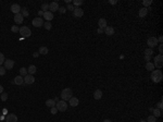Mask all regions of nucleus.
<instances>
[{
    "mask_svg": "<svg viewBox=\"0 0 163 122\" xmlns=\"http://www.w3.org/2000/svg\"><path fill=\"white\" fill-rule=\"evenodd\" d=\"M58 11H59L61 14H63L66 12V8L65 7H59V10H58Z\"/></svg>",
    "mask_w": 163,
    "mask_h": 122,
    "instance_id": "38",
    "label": "nucleus"
},
{
    "mask_svg": "<svg viewBox=\"0 0 163 122\" xmlns=\"http://www.w3.org/2000/svg\"><path fill=\"white\" fill-rule=\"evenodd\" d=\"M145 59H146V61H150V57H148V56H145Z\"/></svg>",
    "mask_w": 163,
    "mask_h": 122,
    "instance_id": "48",
    "label": "nucleus"
},
{
    "mask_svg": "<svg viewBox=\"0 0 163 122\" xmlns=\"http://www.w3.org/2000/svg\"><path fill=\"white\" fill-rule=\"evenodd\" d=\"M44 27H45L47 30H50L52 28V25H51L50 22H46V23H44Z\"/></svg>",
    "mask_w": 163,
    "mask_h": 122,
    "instance_id": "32",
    "label": "nucleus"
},
{
    "mask_svg": "<svg viewBox=\"0 0 163 122\" xmlns=\"http://www.w3.org/2000/svg\"><path fill=\"white\" fill-rule=\"evenodd\" d=\"M142 3H144V6H145L144 8H146V7H149V6L151 5V3H152V1H151V0H145V1H144V2H142Z\"/></svg>",
    "mask_w": 163,
    "mask_h": 122,
    "instance_id": "37",
    "label": "nucleus"
},
{
    "mask_svg": "<svg viewBox=\"0 0 163 122\" xmlns=\"http://www.w3.org/2000/svg\"><path fill=\"white\" fill-rule=\"evenodd\" d=\"M44 19L47 20V22H50L52 19H53V13L50 11H47V12H44Z\"/></svg>",
    "mask_w": 163,
    "mask_h": 122,
    "instance_id": "14",
    "label": "nucleus"
},
{
    "mask_svg": "<svg viewBox=\"0 0 163 122\" xmlns=\"http://www.w3.org/2000/svg\"><path fill=\"white\" fill-rule=\"evenodd\" d=\"M162 42H163V37L162 36H160V37L158 38V43H162Z\"/></svg>",
    "mask_w": 163,
    "mask_h": 122,
    "instance_id": "46",
    "label": "nucleus"
},
{
    "mask_svg": "<svg viewBox=\"0 0 163 122\" xmlns=\"http://www.w3.org/2000/svg\"><path fill=\"white\" fill-rule=\"evenodd\" d=\"M50 111H51V113H52V115H57V112H58V109L56 108V107H52V108H51V110H50Z\"/></svg>",
    "mask_w": 163,
    "mask_h": 122,
    "instance_id": "40",
    "label": "nucleus"
},
{
    "mask_svg": "<svg viewBox=\"0 0 163 122\" xmlns=\"http://www.w3.org/2000/svg\"><path fill=\"white\" fill-rule=\"evenodd\" d=\"M104 32V30H102V28H98L97 30V33H99V34H102Z\"/></svg>",
    "mask_w": 163,
    "mask_h": 122,
    "instance_id": "43",
    "label": "nucleus"
},
{
    "mask_svg": "<svg viewBox=\"0 0 163 122\" xmlns=\"http://www.w3.org/2000/svg\"><path fill=\"white\" fill-rule=\"evenodd\" d=\"M110 3H112V5H115L116 1H110Z\"/></svg>",
    "mask_w": 163,
    "mask_h": 122,
    "instance_id": "52",
    "label": "nucleus"
},
{
    "mask_svg": "<svg viewBox=\"0 0 163 122\" xmlns=\"http://www.w3.org/2000/svg\"><path fill=\"white\" fill-rule=\"evenodd\" d=\"M147 13H148V9L147 8H141V9H139L138 15H139V18H145L147 15Z\"/></svg>",
    "mask_w": 163,
    "mask_h": 122,
    "instance_id": "21",
    "label": "nucleus"
},
{
    "mask_svg": "<svg viewBox=\"0 0 163 122\" xmlns=\"http://www.w3.org/2000/svg\"><path fill=\"white\" fill-rule=\"evenodd\" d=\"M101 97H102V91L96 89V91L94 92V98L96 99V100H99V99H101Z\"/></svg>",
    "mask_w": 163,
    "mask_h": 122,
    "instance_id": "18",
    "label": "nucleus"
},
{
    "mask_svg": "<svg viewBox=\"0 0 163 122\" xmlns=\"http://www.w3.org/2000/svg\"><path fill=\"white\" fill-rule=\"evenodd\" d=\"M19 33H20V35H22V37L27 38L32 35V30H31V28L27 27V26H22V27H20Z\"/></svg>",
    "mask_w": 163,
    "mask_h": 122,
    "instance_id": "3",
    "label": "nucleus"
},
{
    "mask_svg": "<svg viewBox=\"0 0 163 122\" xmlns=\"http://www.w3.org/2000/svg\"><path fill=\"white\" fill-rule=\"evenodd\" d=\"M48 10H49V3H43L41 5V11L43 12H47Z\"/></svg>",
    "mask_w": 163,
    "mask_h": 122,
    "instance_id": "29",
    "label": "nucleus"
},
{
    "mask_svg": "<svg viewBox=\"0 0 163 122\" xmlns=\"http://www.w3.org/2000/svg\"><path fill=\"white\" fill-rule=\"evenodd\" d=\"M98 26H99V28H102V30H104V28L107 27V20L103 19V18L99 19V21H98Z\"/></svg>",
    "mask_w": 163,
    "mask_h": 122,
    "instance_id": "17",
    "label": "nucleus"
},
{
    "mask_svg": "<svg viewBox=\"0 0 163 122\" xmlns=\"http://www.w3.org/2000/svg\"><path fill=\"white\" fill-rule=\"evenodd\" d=\"M66 10H70V11H74V7L72 5H69L66 7Z\"/></svg>",
    "mask_w": 163,
    "mask_h": 122,
    "instance_id": "41",
    "label": "nucleus"
},
{
    "mask_svg": "<svg viewBox=\"0 0 163 122\" xmlns=\"http://www.w3.org/2000/svg\"><path fill=\"white\" fill-rule=\"evenodd\" d=\"M69 101H70V106H71V107H76V106H78V104H79V100H78V98H76V97H71Z\"/></svg>",
    "mask_w": 163,
    "mask_h": 122,
    "instance_id": "16",
    "label": "nucleus"
},
{
    "mask_svg": "<svg viewBox=\"0 0 163 122\" xmlns=\"http://www.w3.org/2000/svg\"><path fill=\"white\" fill-rule=\"evenodd\" d=\"M152 112H153V116L156 118H158V117H161V115H162V112H161V110L160 109H153V111H152Z\"/></svg>",
    "mask_w": 163,
    "mask_h": 122,
    "instance_id": "27",
    "label": "nucleus"
},
{
    "mask_svg": "<svg viewBox=\"0 0 163 122\" xmlns=\"http://www.w3.org/2000/svg\"><path fill=\"white\" fill-rule=\"evenodd\" d=\"M2 93H3V86L0 85V94H2Z\"/></svg>",
    "mask_w": 163,
    "mask_h": 122,
    "instance_id": "47",
    "label": "nucleus"
},
{
    "mask_svg": "<svg viewBox=\"0 0 163 122\" xmlns=\"http://www.w3.org/2000/svg\"><path fill=\"white\" fill-rule=\"evenodd\" d=\"M71 97H73V92H72L71 88L66 87V88H64L63 91L61 92V98H62V100H64V101L70 100V98H71Z\"/></svg>",
    "mask_w": 163,
    "mask_h": 122,
    "instance_id": "1",
    "label": "nucleus"
},
{
    "mask_svg": "<svg viewBox=\"0 0 163 122\" xmlns=\"http://www.w3.org/2000/svg\"><path fill=\"white\" fill-rule=\"evenodd\" d=\"M59 10V3L57 2V1H53V2H51V3H49V11L50 12H56V11H58Z\"/></svg>",
    "mask_w": 163,
    "mask_h": 122,
    "instance_id": "11",
    "label": "nucleus"
},
{
    "mask_svg": "<svg viewBox=\"0 0 163 122\" xmlns=\"http://www.w3.org/2000/svg\"><path fill=\"white\" fill-rule=\"evenodd\" d=\"M5 69L6 70H11L13 67H14V61L11 60V59H7V60L5 61Z\"/></svg>",
    "mask_w": 163,
    "mask_h": 122,
    "instance_id": "10",
    "label": "nucleus"
},
{
    "mask_svg": "<svg viewBox=\"0 0 163 122\" xmlns=\"http://www.w3.org/2000/svg\"><path fill=\"white\" fill-rule=\"evenodd\" d=\"M7 122H17V116L15 113H9L7 116Z\"/></svg>",
    "mask_w": 163,
    "mask_h": 122,
    "instance_id": "13",
    "label": "nucleus"
},
{
    "mask_svg": "<svg viewBox=\"0 0 163 122\" xmlns=\"http://www.w3.org/2000/svg\"><path fill=\"white\" fill-rule=\"evenodd\" d=\"M46 106H48L49 108L56 107V101H54V99H47V100H46Z\"/></svg>",
    "mask_w": 163,
    "mask_h": 122,
    "instance_id": "22",
    "label": "nucleus"
},
{
    "mask_svg": "<svg viewBox=\"0 0 163 122\" xmlns=\"http://www.w3.org/2000/svg\"><path fill=\"white\" fill-rule=\"evenodd\" d=\"M36 71H37V69H36V67L34 66V64H32V66L28 67V69H27V73L31 75H33L34 73H36Z\"/></svg>",
    "mask_w": 163,
    "mask_h": 122,
    "instance_id": "23",
    "label": "nucleus"
},
{
    "mask_svg": "<svg viewBox=\"0 0 163 122\" xmlns=\"http://www.w3.org/2000/svg\"><path fill=\"white\" fill-rule=\"evenodd\" d=\"M158 108L160 109V110H161V109H162V101H160V103H158Z\"/></svg>",
    "mask_w": 163,
    "mask_h": 122,
    "instance_id": "44",
    "label": "nucleus"
},
{
    "mask_svg": "<svg viewBox=\"0 0 163 122\" xmlns=\"http://www.w3.org/2000/svg\"><path fill=\"white\" fill-rule=\"evenodd\" d=\"M146 121L147 122H157V118L154 117L153 115H152V116H148V118H147Z\"/></svg>",
    "mask_w": 163,
    "mask_h": 122,
    "instance_id": "31",
    "label": "nucleus"
},
{
    "mask_svg": "<svg viewBox=\"0 0 163 122\" xmlns=\"http://www.w3.org/2000/svg\"><path fill=\"white\" fill-rule=\"evenodd\" d=\"M14 83L17 85H23L24 84V78L21 76V75H17V78L14 79Z\"/></svg>",
    "mask_w": 163,
    "mask_h": 122,
    "instance_id": "20",
    "label": "nucleus"
},
{
    "mask_svg": "<svg viewBox=\"0 0 163 122\" xmlns=\"http://www.w3.org/2000/svg\"><path fill=\"white\" fill-rule=\"evenodd\" d=\"M38 52H39V55H47L49 52V49L47 47H45V46H41L39 48V50H38Z\"/></svg>",
    "mask_w": 163,
    "mask_h": 122,
    "instance_id": "24",
    "label": "nucleus"
},
{
    "mask_svg": "<svg viewBox=\"0 0 163 122\" xmlns=\"http://www.w3.org/2000/svg\"><path fill=\"white\" fill-rule=\"evenodd\" d=\"M23 20H24V18H23V15H22L21 13H17V14H15L14 15V22L17 24L23 23Z\"/></svg>",
    "mask_w": 163,
    "mask_h": 122,
    "instance_id": "15",
    "label": "nucleus"
},
{
    "mask_svg": "<svg viewBox=\"0 0 163 122\" xmlns=\"http://www.w3.org/2000/svg\"><path fill=\"white\" fill-rule=\"evenodd\" d=\"M21 9L22 8L20 7V5H17V3H13V5L11 6V8H10V10H11L14 14L20 13V12H21Z\"/></svg>",
    "mask_w": 163,
    "mask_h": 122,
    "instance_id": "12",
    "label": "nucleus"
},
{
    "mask_svg": "<svg viewBox=\"0 0 163 122\" xmlns=\"http://www.w3.org/2000/svg\"><path fill=\"white\" fill-rule=\"evenodd\" d=\"M0 99L2 101H6L8 99V94H6V93H2V94L0 95Z\"/></svg>",
    "mask_w": 163,
    "mask_h": 122,
    "instance_id": "35",
    "label": "nucleus"
},
{
    "mask_svg": "<svg viewBox=\"0 0 163 122\" xmlns=\"http://www.w3.org/2000/svg\"><path fill=\"white\" fill-rule=\"evenodd\" d=\"M73 3L76 6V8H79V6L83 5V0H74Z\"/></svg>",
    "mask_w": 163,
    "mask_h": 122,
    "instance_id": "33",
    "label": "nucleus"
},
{
    "mask_svg": "<svg viewBox=\"0 0 163 122\" xmlns=\"http://www.w3.org/2000/svg\"><path fill=\"white\" fill-rule=\"evenodd\" d=\"M35 82V78L31 74H27L26 76H24V84L26 85H31Z\"/></svg>",
    "mask_w": 163,
    "mask_h": 122,
    "instance_id": "7",
    "label": "nucleus"
},
{
    "mask_svg": "<svg viewBox=\"0 0 163 122\" xmlns=\"http://www.w3.org/2000/svg\"><path fill=\"white\" fill-rule=\"evenodd\" d=\"M151 79L154 83H159L162 81L163 79V75H162V72L161 70H153L151 72Z\"/></svg>",
    "mask_w": 163,
    "mask_h": 122,
    "instance_id": "2",
    "label": "nucleus"
},
{
    "mask_svg": "<svg viewBox=\"0 0 163 122\" xmlns=\"http://www.w3.org/2000/svg\"><path fill=\"white\" fill-rule=\"evenodd\" d=\"M20 13H21L22 15H23V18L28 17V15H29V11H28L27 9H26V8H22V9H21V12H20Z\"/></svg>",
    "mask_w": 163,
    "mask_h": 122,
    "instance_id": "25",
    "label": "nucleus"
},
{
    "mask_svg": "<svg viewBox=\"0 0 163 122\" xmlns=\"http://www.w3.org/2000/svg\"><path fill=\"white\" fill-rule=\"evenodd\" d=\"M147 44H148V47L149 48H153V47H156L157 45H158V38L157 37H149L148 38V40H147Z\"/></svg>",
    "mask_w": 163,
    "mask_h": 122,
    "instance_id": "6",
    "label": "nucleus"
},
{
    "mask_svg": "<svg viewBox=\"0 0 163 122\" xmlns=\"http://www.w3.org/2000/svg\"><path fill=\"white\" fill-rule=\"evenodd\" d=\"M5 61H6L5 56H3L2 52H0V66H2V64L5 63Z\"/></svg>",
    "mask_w": 163,
    "mask_h": 122,
    "instance_id": "34",
    "label": "nucleus"
},
{
    "mask_svg": "<svg viewBox=\"0 0 163 122\" xmlns=\"http://www.w3.org/2000/svg\"><path fill=\"white\" fill-rule=\"evenodd\" d=\"M104 33L108 36H112L114 34V28L111 27V26H107V27L104 28Z\"/></svg>",
    "mask_w": 163,
    "mask_h": 122,
    "instance_id": "19",
    "label": "nucleus"
},
{
    "mask_svg": "<svg viewBox=\"0 0 163 122\" xmlns=\"http://www.w3.org/2000/svg\"><path fill=\"white\" fill-rule=\"evenodd\" d=\"M38 56H39V52H34V54H33V57H34V58H37Z\"/></svg>",
    "mask_w": 163,
    "mask_h": 122,
    "instance_id": "45",
    "label": "nucleus"
},
{
    "mask_svg": "<svg viewBox=\"0 0 163 122\" xmlns=\"http://www.w3.org/2000/svg\"><path fill=\"white\" fill-rule=\"evenodd\" d=\"M159 51H160V55H162V52H163V46H162V44H160V46H159Z\"/></svg>",
    "mask_w": 163,
    "mask_h": 122,
    "instance_id": "42",
    "label": "nucleus"
},
{
    "mask_svg": "<svg viewBox=\"0 0 163 122\" xmlns=\"http://www.w3.org/2000/svg\"><path fill=\"white\" fill-rule=\"evenodd\" d=\"M5 74H6V69H5V67L0 66V75H5Z\"/></svg>",
    "mask_w": 163,
    "mask_h": 122,
    "instance_id": "39",
    "label": "nucleus"
},
{
    "mask_svg": "<svg viewBox=\"0 0 163 122\" xmlns=\"http://www.w3.org/2000/svg\"><path fill=\"white\" fill-rule=\"evenodd\" d=\"M20 75H21V76H26V75H27V69L26 68L20 69Z\"/></svg>",
    "mask_w": 163,
    "mask_h": 122,
    "instance_id": "30",
    "label": "nucleus"
},
{
    "mask_svg": "<svg viewBox=\"0 0 163 122\" xmlns=\"http://www.w3.org/2000/svg\"><path fill=\"white\" fill-rule=\"evenodd\" d=\"M54 101H56V103H58V101H59V98H58V97H56V98H54Z\"/></svg>",
    "mask_w": 163,
    "mask_h": 122,
    "instance_id": "50",
    "label": "nucleus"
},
{
    "mask_svg": "<svg viewBox=\"0 0 163 122\" xmlns=\"http://www.w3.org/2000/svg\"><path fill=\"white\" fill-rule=\"evenodd\" d=\"M84 15V11L80 8H74L73 11V17L74 18H82Z\"/></svg>",
    "mask_w": 163,
    "mask_h": 122,
    "instance_id": "9",
    "label": "nucleus"
},
{
    "mask_svg": "<svg viewBox=\"0 0 163 122\" xmlns=\"http://www.w3.org/2000/svg\"><path fill=\"white\" fill-rule=\"evenodd\" d=\"M103 122H112L111 120H109V119H106V120H103Z\"/></svg>",
    "mask_w": 163,
    "mask_h": 122,
    "instance_id": "49",
    "label": "nucleus"
},
{
    "mask_svg": "<svg viewBox=\"0 0 163 122\" xmlns=\"http://www.w3.org/2000/svg\"><path fill=\"white\" fill-rule=\"evenodd\" d=\"M65 2H66V3H69V5H70V3H71V0H65Z\"/></svg>",
    "mask_w": 163,
    "mask_h": 122,
    "instance_id": "51",
    "label": "nucleus"
},
{
    "mask_svg": "<svg viewBox=\"0 0 163 122\" xmlns=\"http://www.w3.org/2000/svg\"><path fill=\"white\" fill-rule=\"evenodd\" d=\"M139 122H147V121H146V120H140Z\"/></svg>",
    "mask_w": 163,
    "mask_h": 122,
    "instance_id": "53",
    "label": "nucleus"
},
{
    "mask_svg": "<svg viewBox=\"0 0 163 122\" xmlns=\"http://www.w3.org/2000/svg\"><path fill=\"white\" fill-rule=\"evenodd\" d=\"M154 67H157L158 69L162 68L163 67V56L162 55H158V56L154 57V63H153Z\"/></svg>",
    "mask_w": 163,
    "mask_h": 122,
    "instance_id": "5",
    "label": "nucleus"
},
{
    "mask_svg": "<svg viewBox=\"0 0 163 122\" xmlns=\"http://www.w3.org/2000/svg\"><path fill=\"white\" fill-rule=\"evenodd\" d=\"M32 23H33V25L35 26V27H41V26L44 25V20H43V18H35Z\"/></svg>",
    "mask_w": 163,
    "mask_h": 122,
    "instance_id": "8",
    "label": "nucleus"
},
{
    "mask_svg": "<svg viewBox=\"0 0 163 122\" xmlns=\"http://www.w3.org/2000/svg\"><path fill=\"white\" fill-rule=\"evenodd\" d=\"M152 54H153V50L151 49V48H147L146 50H145V56H148V57H151Z\"/></svg>",
    "mask_w": 163,
    "mask_h": 122,
    "instance_id": "28",
    "label": "nucleus"
},
{
    "mask_svg": "<svg viewBox=\"0 0 163 122\" xmlns=\"http://www.w3.org/2000/svg\"><path fill=\"white\" fill-rule=\"evenodd\" d=\"M56 108L58 109V111L63 112V111H65L67 109V104L64 100H59L58 103H56Z\"/></svg>",
    "mask_w": 163,
    "mask_h": 122,
    "instance_id": "4",
    "label": "nucleus"
},
{
    "mask_svg": "<svg viewBox=\"0 0 163 122\" xmlns=\"http://www.w3.org/2000/svg\"><path fill=\"white\" fill-rule=\"evenodd\" d=\"M11 30L13 32V33H17V32L20 30V28H19V26L13 25V26H11Z\"/></svg>",
    "mask_w": 163,
    "mask_h": 122,
    "instance_id": "36",
    "label": "nucleus"
},
{
    "mask_svg": "<svg viewBox=\"0 0 163 122\" xmlns=\"http://www.w3.org/2000/svg\"><path fill=\"white\" fill-rule=\"evenodd\" d=\"M146 69L148 71H153L154 70V66L152 62H147L146 63Z\"/></svg>",
    "mask_w": 163,
    "mask_h": 122,
    "instance_id": "26",
    "label": "nucleus"
}]
</instances>
